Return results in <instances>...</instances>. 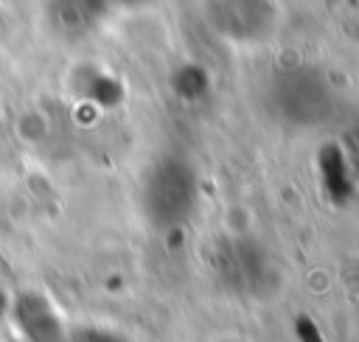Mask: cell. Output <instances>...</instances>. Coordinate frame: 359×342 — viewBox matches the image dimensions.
I'll use <instances>...</instances> for the list:
<instances>
[{
  "instance_id": "cell-2",
  "label": "cell",
  "mask_w": 359,
  "mask_h": 342,
  "mask_svg": "<svg viewBox=\"0 0 359 342\" xmlns=\"http://www.w3.org/2000/svg\"><path fill=\"white\" fill-rule=\"evenodd\" d=\"M219 286L238 300H266L280 286L275 255L252 235H222L210 252Z\"/></svg>"
},
{
  "instance_id": "cell-3",
  "label": "cell",
  "mask_w": 359,
  "mask_h": 342,
  "mask_svg": "<svg viewBox=\"0 0 359 342\" xmlns=\"http://www.w3.org/2000/svg\"><path fill=\"white\" fill-rule=\"evenodd\" d=\"M143 205L154 227H182L199 205V174L180 154H165L154 163L143 185Z\"/></svg>"
},
{
  "instance_id": "cell-7",
  "label": "cell",
  "mask_w": 359,
  "mask_h": 342,
  "mask_svg": "<svg viewBox=\"0 0 359 342\" xmlns=\"http://www.w3.org/2000/svg\"><path fill=\"white\" fill-rule=\"evenodd\" d=\"M339 149L345 151L348 163L353 165V171L359 174V118L351 123V129L345 132V143H339Z\"/></svg>"
},
{
  "instance_id": "cell-6",
  "label": "cell",
  "mask_w": 359,
  "mask_h": 342,
  "mask_svg": "<svg viewBox=\"0 0 359 342\" xmlns=\"http://www.w3.org/2000/svg\"><path fill=\"white\" fill-rule=\"evenodd\" d=\"M205 87H208V73H205L202 67L191 64V67H182V70L177 73V93H180V95L196 101V98L205 95Z\"/></svg>"
},
{
  "instance_id": "cell-5",
  "label": "cell",
  "mask_w": 359,
  "mask_h": 342,
  "mask_svg": "<svg viewBox=\"0 0 359 342\" xmlns=\"http://www.w3.org/2000/svg\"><path fill=\"white\" fill-rule=\"evenodd\" d=\"M317 168H320V177L328 188V193H337V202L353 191V179H356V171L353 165L348 163L345 151L339 149V143H328L320 154H317Z\"/></svg>"
},
{
  "instance_id": "cell-1",
  "label": "cell",
  "mask_w": 359,
  "mask_h": 342,
  "mask_svg": "<svg viewBox=\"0 0 359 342\" xmlns=\"http://www.w3.org/2000/svg\"><path fill=\"white\" fill-rule=\"evenodd\" d=\"M264 107L266 115L297 132L325 126L339 107L337 87L331 78L309 62H286L272 70L264 81Z\"/></svg>"
},
{
  "instance_id": "cell-4",
  "label": "cell",
  "mask_w": 359,
  "mask_h": 342,
  "mask_svg": "<svg viewBox=\"0 0 359 342\" xmlns=\"http://www.w3.org/2000/svg\"><path fill=\"white\" fill-rule=\"evenodd\" d=\"M210 31L236 45H261L275 34V0H205L202 8Z\"/></svg>"
}]
</instances>
